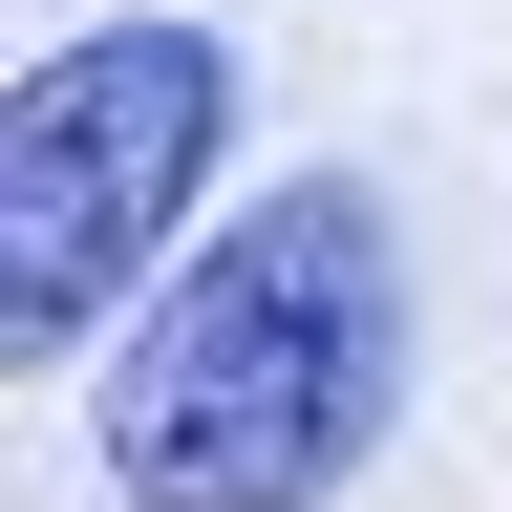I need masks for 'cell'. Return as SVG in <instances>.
Segmentation results:
<instances>
[{
  "label": "cell",
  "instance_id": "cell-1",
  "mask_svg": "<svg viewBox=\"0 0 512 512\" xmlns=\"http://www.w3.org/2000/svg\"><path fill=\"white\" fill-rule=\"evenodd\" d=\"M406 427V235L363 171H278L107 342L86 448L128 512H342Z\"/></svg>",
  "mask_w": 512,
  "mask_h": 512
},
{
  "label": "cell",
  "instance_id": "cell-2",
  "mask_svg": "<svg viewBox=\"0 0 512 512\" xmlns=\"http://www.w3.org/2000/svg\"><path fill=\"white\" fill-rule=\"evenodd\" d=\"M235 86L256 64L214 22H86L22 64V107H0V363L22 384L128 342L192 278V192L235 150Z\"/></svg>",
  "mask_w": 512,
  "mask_h": 512
}]
</instances>
